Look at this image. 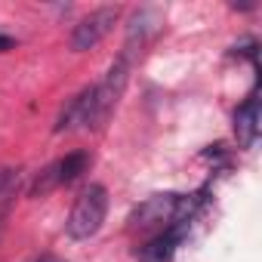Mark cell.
<instances>
[{
  "mask_svg": "<svg viewBox=\"0 0 262 262\" xmlns=\"http://www.w3.org/2000/svg\"><path fill=\"white\" fill-rule=\"evenodd\" d=\"M105 213H108V191L102 185H90L80 191V198L74 201L71 213H68V222H65V231L68 237L74 241H86L93 237L102 222H105Z\"/></svg>",
  "mask_w": 262,
  "mask_h": 262,
  "instance_id": "6da1fadb",
  "label": "cell"
},
{
  "mask_svg": "<svg viewBox=\"0 0 262 262\" xmlns=\"http://www.w3.org/2000/svg\"><path fill=\"white\" fill-rule=\"evenodd\" d=\"M126 77H129V59H126V56H120V59L108 68L105 80L96 86L90 126H102V123L108 120V114L114 111V105H117V99H120V93H123V86H126Z\"/></svg>",
  "mask_w": 262,
  "mask_h": 262,
  "instance_id": "7a4b0ae2",
  "label": "cell"
},
{
  "mask_svg": "<svg viewBox=\"0 0 262 262\" xmlns=\"http://www.w3.org/2000/svg\"><path fill=\"white\" fill-rule=\"evenodd\" d=\"M117 13H120L117 7H102V10L90 13L86 19H80V22L74 25V31H71V50H74V53H86V50L99 47V40L114 28Z\"/></svg>",
  "mask_w": 262,
  "mask_h": 262,
  "instance_id": "3957f363",
  "label": "cell"
},
{
  "mask_svg": "<svg viewBox=\"0 0 262 262\" xmlns=\"http://www.w3.org/2000/svg\"><path fill=\"white\" fill-rule=\"evenodd\" d=\"M93 96H96V86H83L59 114L56 120V133H68V129H77V126H86L90 129V114H93Z\"/></svg>",
  "mask_w": 262,
  "mask_h": 262,
  "instance_id": "277c9868",
  "label": "cell"
},
{
  "mask_svg": "<svg viewBox=\"0 0 262 262\" xmlns=\"http://www.w3.org/2000/svg\"><path fill=\"white\" fill-rule=\"evenodd\" d=\"M185 228H188V225H170L167 231L155 234V237L139 250V259H142V262H170L173 253H176L179 237L185 234Z\"/></svg>",
  "mask_w": 262,
  "mask_h": 262,
  "instance_id": "5b68a950",
  "label": "cell"
},
{
  "mask_svg": "<svg viewBox=\"0 0 262 262\" xmlns=\"http://www.w3.org/2000/svg\"><path fill=\"white\" fill-rule=\"evenodd\" d=\"M234 133H237V142L244 148H250L256 142V133H259V99H256V93L234 111Z\"/></svg>",
  "mask_w": 262,
  "mask_h": 262,
  "instance_id": "8992f818",
  "label": "cell"
},
{
  "mask_svg": "<svg viewBox=\"0 0 262 262\" xmlns=\"http://www.w3.org/2000/svg\"><path fill=\"white\" fill-rule=\"evenodd\" d=\"M86 164H90V155H83V151H74V155H65L62 161H56V164H53V170H56L59 185L74 182V179L86 170Z\"/></svg>",
  "mask_w": 262,
  "mask_h": 262,
  "instance_id": "52a82bcc",
  "label": "cell"
},
{
  "mask_svg": "<svg viewBox=\"0 0 262 262\" xmlns=\"http://www.w3.org/2000/svg\"><path fill=\"white\" fill-rule=\"evenodd\" d=\"M13 173H16V170H0V201H7L10 191H13V182H16Z\"/></svg>",
  "mask_w": 262,
  "mask_h": 262,
  "instance_id": "ba28073f",
  "label": "cell"
},
{
  "mask_svg": "<svg viewBox=\"0 0 262 262\" xmlns=\"http://www.w3.org/2000/svg\"><path fill=\"white\" fill-rule=\"evenodd\" d=\"M13 47H16V40H13V37L0 34V53H7V50H13Z\"/></svg>",
  "mask_w": 262,
  "mask_h": 262,
  "instance_id": "9c48e42d",
  "label": "cell"
},
{
  "mask_svg": "<svg viewBox=\"0 0 262 262\" xmlns=\"http://www.w3.org/2000/svg\"><path fill=\"white\" fill-rule=\"evenodd\" d=\"M37 262H62V259H59V256H40Z\"/></svg>",
  "mask_w": 262,
  "mask_h": 262,
  "instance_id": "30bf717a",
  "label": "cell"
}]
</instances>
